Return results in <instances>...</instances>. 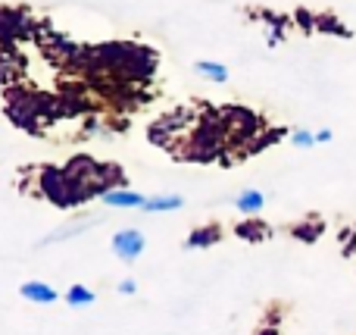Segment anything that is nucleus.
I'll return each mask as SVG.
<instances>
[{
    "label": "nucleus",
    "mask_w": 356,
    "mask_h": 335,
    "mask_svg": "<svg viewBox=\"0 0 356 335\" xmlns=\"http://www.w3.org/2000/svg\"><path fill=\"white\" fill-rule=\"evenodd\" d=\"M197 72H203L207 79H213V81H225L228 79V69L225 66H219V63H197Z\"/></svg>",
    "instance_id": "nucleus-9"
},
{
    "label": "nucleus",
    "mask_w": 356,
    "mask_h": 335,
    "mask_svg": "<svg viewBox=\"0 0 356 335\" xmlns=\"http://www.w3.org/2000/svg\"><path fill=\"white\" fill-rule=\"evenodd\" d=\"M66 301H69V304H75V307H88L94 301V292H91V288H85V286H72L66 292Z\"/></svg>",
    "instance_id": "nucleus-8"
},
{
    "label": "nucleus",
    "mask_w": 356,
    "mask_h": 335,
    "mask_svg": "<svg viewBox=\"0 0 356 335\" xmlns=\"http://www.w3.org/2000/svg\"><path fill=\"white\" fill-rule=\"evenodd\" d=\"M181 207V198L178 194H166V198H154L144 204V210L147 213H166V210H178Z\"/></svg>",
    "instance_id": "nucleus-6"
},
{
    "label": "nucleus",
    "mask_w": 356,
    "mask_h": 335,
    "mask_svg": "<svg viewBox=\"0 0 356 335\" xmlns=\"http://www.w3.org/2000/svg\"><path fill=\"white\" fill-rule=\"evenodd\" d=\"M291 138H294V144H297V148H313V144H319V141H316V135H313V132H307V129L294 132V135H291Z\"/></svg>",
    "instance_id": "nucleus-11"
},
{
    "label": "nucleus",
    "mask_w": 356,
    "mask_h": 335,
    "mask_svg": "<svg viewBox=\"0 0 356 335\" xmlns=\"http://www.w3.org/2000/svg\"><path fill=\"white\" fill-rule=\"evenodd\" d=\"M263 335H278V332H275V329H266V332H263Z\"/></svg>",
    "instance_id": "nucleus-14"
},
{
    "label": "nucleus",
    "mask_w": 356,
    "mask_h": 335,
    "mask_svg": "<svg viewBox=\"0 0 356 335\" xmlns=\"http://www.w3.org/2000/svg\"><path fill=\"white\" fill-rule=\"evenodd\" d=\"M144 251V235L138 229H122L113 235V254L119 257V260H138Z\"/></svg>",
    "instance_id": "nucleus-2"
},
{
    "label": "nucleus",
    "mask_w": 356,
    "mask_h": 335,
    "mask_svg": "<svg viewBox=\"0 0 356 335\" xmlns=\"http://www.w3.org/2000/svg\"><path fill=\"white\" fill-rule=\"evenodd\" d=\"M316 141H332V132H328V129L316 132Z\"/></svg>",
    "instance_id": "nucleus-13"
},
{
    "label": "nucleus",
    "mask_w": 356,
    "mask_h": 335,
    "mask_svg": "<svg viewBox=\"0 0 356 335\" xmlns=\"http://www.w3.org/2000/svg\"><path fill=\"white\" fill-rule=\"evenodd\" d=\"M104 204L106 207H144L147 201L135 192H106L104 194Z\"/></svg>",
    "instance_id": "nucleus-4"
},
{
    "label": "nucleus",
    "mask_w": 356,
    "mask_h": 335,
    "mask_svg": "<svg viewBox=\"0 0 356 335\" xmlns=\"http://www.w3.org/2000/svg\"><path fill=\"white\" fill-rule=\"evenodd\" d=\"M219 242V229L216 226H209V229H197L194 235L188 238V248H209V244Z\"/></svg>",
    "instance_id": "nucleus-7"
},
{
    "label": "nucleus",
    "mask_w": 356,
    "mask_h": 335,
    "mask_svg": "<svg viewBox=\"0 0 356 335\" xmlns=\"http://www.w3.org/2000/svg\"><path fill=\"white\" fill-rule=\"evenodd\" d=\"M38 179H41V194H44L47 201H54L56 207H75V204H81L79 194H75V185H72V179H69L66 169L44 166Z\"/></svg>",
    "instance_id": "nucleus-1"
},
{
    "label": "nucleus",
    "mask_w": 356,
    "mask_h": 335,
    "mask_svg": "<svg viewBox=\"0 0 356 335\" xmlns=\"http://www.w3.org/2000/svg\"><path fill=\"white\" fill-rule=\"evenodd\" d=\"M22 298L35 301V304H54L56 292L50 286H44V282H25V286H22Z\"/></svg>",
    "instance_id": "nucleus-3"
},
{
    "label": "nucleus",
    "mask_w": 356,
    "mask_h": 335,
    "mask_svg": "<svg viewBox=\"0 0 356 335\" xmlns=\"http://www.w3.org/2000/svg\"><path fill=\"white\" fill-rule=\"evenodd\" d=\"M238 235L241 238H266V235H269V229H266L263 223H241L238 226Z\"/></svg>",
    "instance_id": "nucleus-10"
},
{
    "label": "nucleus",
    "mask_w": 356,
    "mask_h": 335,
    "mask_svg": "<svg viewBox=\"0 0 356 335\" xmlns=\"http://www.w3.org/2000/svg\"><path fill=\"white\" fill-rule=\"evenodd\" d=\"M234 207H238L241 213H259L263 210V194L259 192H241V198L234 201Z\"/></svg>",
    "instance_id": "nucleus-5"
},
{
    "label": "nucleus",
    "mask_w": 356,
    "mask_h": 335,
    "mask_svg": "<svg viewBox=\"0 0 356 335\" xmlns=\"http://www.w3.org/2000/svg\"><path fill=\"white\" fill-rule=\"evenodd\" d=\"M119 292H122V295H135V282H131V279L119 282Z\"/></svg>",
    "instance_id": "nucleus-12"
}]
</instances>
